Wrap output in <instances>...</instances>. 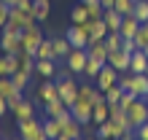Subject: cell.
<instances>
[{
    "instance_id": "1",
    "label": "cell",
    "mask_w": 148,
    "mask_h": 140,
    "mask_svg": "<svg viewBox=\"0 0 148 140\" xmlns=\"http://www.w3.org/2000/svg\"><path fill=\"white\" fill-rule=\"evenodd\" d=\"M119 86L124 92H132V94L145 100V94H148V73H132L127 78H119Z\"/></svg>"
},
{
    "instance_id": "2",
    "label": "cell",
    "mask_w": 148,
    "mask_h": 140,
    "mask_svg": "<svg viewBox=\"0 0 148 140\" xmlns=\"http://www.w3.org/2000/svg\"><path fill=\"white\" fill-rule=\"evenodd\" d=\"M0 51H3V54H19V51H22V32H16L11 27H3V35H0Z\"/></svg>"
},
{
    "instance_id": "3",
    "label": "cell",
    "mask_w": 148,
    "mask_h": 140,
    "mask_svg": "<svg viewBox=\"0 0 148 140\" xmlns=\"http://www.w3.org/2000/svg\"><path fill=\"white\" fill-rule=\"evenodd\" d=\"M19 135H22L24 140H49V137H46V132H43V124H40L35 116L19 121Z\"/></svg>"
},
{
    "instance_id": "4",
    "label": "cell",
    "mask_w": 148,
    "mask_h": 140,
    "mask_svg": "<svg viewBox=\"0 0 148 140\" xmlns=\"http://www.w3.org/2000/svg\"><path fill=\"white\" fill-rule=\"evenodd\" d=\"M30 24H35V16H30L24 8H11V14H8V24L5 27H11V30H16V32H22V30H27Z\"/></svg>"
},
{
    "instance_id": "5",
    "label": "cell",
    "mask_w": 148,
    "mask_h": 140,
    "mask_svg": "<svg viewBox=\"0 0 148 140\" xmlns=\"http://www.w3.org/2000/svg\"><path fill=\"white\" fill-rule=\"evenodd\" d=\"M127 116H129V124L137 129L140 124H145V121H148V102H145L143 97H137V100L127 108Z\"/></svg>"
},
{
    "instance_id": "6",
    "label": "cell",
    "mask_w": 148,
    "mask_h": 140,
    "mask_svg": "<svg viewBox=\"0 0 148 140\" xmlns=\"http://www.w3.org/2000/svg\"><path fill=\"white\" fill-rule=\"evenodd\" d=\"M40 40H43V32H40L38 24H30L27 30H22V49H24V51L35 54L38 46H40Z\"/></svg>"
},
{
    "instance_id": "7",
    "label": "cell",
    "mask_w": 148,
    "mask_h": 140,
    "mask_svg": "<svg viewBox=\"0 0 148 140\" xmlns=\"http://www.w3.org/2000/svg\"><path fill=\"white\" fill-rule=\"evenodd\" d=\"M119 75H121V73H119L116 67L105 65V67H102L100 73H97V78H94V86H97L100 92H108L110 86H116V84H119Z\"/></svg>"
},
{
    "instance_id": "8",
    "label": "cell",
    "mask_w": 148,
    "mask_h": 140,
    "mask_svg": "<svg viewBox=\"0 0 148 140\" xmlns=\"http://www.w3.org/2000/svg\"><path fill=\"white\" fill-rule=\"evenodd\" d=\"M86 62H89V51H86V49H70V54L65 57V65L70 67L75 75L86 70Z\"/></svg>"
},
{
    "instance_id": "9",
    "label": "cell",
    "mask_w": 148,
    "mask_h": 140,
    "mask_svg": "<svg viewBox=\"0 0 148 140\" xmlns=\"http://www.w3.org/2000/svg\"><path fill=\"white\" fill-rule=\"evenodd\" d=\"M57 81V78H54ZM57 86H59V97H62V102L70 108V105L78 100V84H75V78L70 75V78H62V81H57Z\"/></svg>"
},
{
    "instance_id": "10",
    "label": "cell",
    "mask_w": 148,
    "mask_h": 140,
    "mask_svg": "<svg viewBox=\"0 0 148 140\" xmlns=\"http://www.w3.org/2000/svg\"><path fill=\"white\" fill-rule=\"evenodd\" d=\"M92 108H94L92 102H86V100L78 97V100L70 105V113L75 116V121H78L81 127H86V124H92Z\"/></svg>"
},
{
    "instance_id": "11",
    "label": "cell",
    "mask_w": 148,
    "mask_h": 140,
    "mask_svg": "<svg viewBox=\"0 0 148 140\" xmlns=\"http://www.w3.org/2000/svg\"><path fill=\"white\" fill-rule=\"evenodd\" d=\"M81 27L89 32V43H94V40H105V35L110 32L108 24H105V19H89V22H84Z\"/></svg>"
},
{
    "instance_id": "12",
    "label": "cell",
    "mask_w": 148,
    "mask_h": 140,
    "mask_svg": "<svg viewBox=\"0 0 148 140\" xmlns=\"http://www.w3.org/2000/svg\"><path fill=\"white\" fill-rule=\"evenodd\" d=\"M65 38L70 40L73 49H86V46H89V32H86L81 24H70L67 32H65Z\"/></svg>"
},
{
    "instance_id": "13",
    "label": "cell",
    "mask_w": 148,
    "mask_h": 140,
    "mask_svg": "<svg viewBox=\"0 0 148 140\" xmlns=\"http://www.w3.org/2000/svg\"><path fill=\"white\" fill-rule=\"evenodd\" d=\"M129 62H132V54L124 49H116V51H108V65L116 67L119 73H127L129 70Z\"/></svg>"
},
{
    "instance_id": "14",
    "label": "cell",
    "mask_w": 148,
    "mask_h": 140,
    "mask_svg": "<svg viewBox=\"0 0 148 140\" xmlns=\"http://www.w3.org/2000/svg\"><path fill=\"white\" fill-rule=\"evenodd\" d=\"M121 132H124V129H121L113 119H108V121H102V124H97V137H100V140H119Z\"/></svg>"
},
{
    "instance_id": "15",
    "label": "cell",
    "mask_w": 148,
    "mask_h": 140,
    "mask_svg": "<svg viewBox=\"0 0 148 140\" xmlns=\"http://www.w3.org/2000/svg\"><path fill=\"white\" fill-rule=\"evenodd\" d=\"M137 30H140V19H137L135 14H129V16H124V19H121V27H119L121 38H135Z\"/></svg>"
},
{
    "instance_id": "16",
    "label": "cell",
    "mask_w": 148,
    "mask_h": 140,
    "mask_svg": "<svg viewBox=\"0 0 148 140\" xmlns=\"http://www.w3.org/2000/svg\"><path fill=\"white\" fill-rule=\"evenodd\" d=\"M38 97H40V102H49V100H57V97H59V86H57L54 78H46V81L40 84Z\"/></svg>"
},
{
    "instance_id": "17",
    "label": "cell",
    "mask_w": 148,
    "mask_h": 140,
    "mask_svg": "<svg viewBox=\"0 0 148 140\" xmlns=\"http://www.w3.org/2000/svg\"><path fill=\"white\" fill-rule=\"evenodd\" d=\"M148 70V54L145 49L132 51V62H129V73H145Z\"/></svg>"
},
{
    "instance_id": "18",
    "label": "cell",
    "mask_w": 148,
    "mask_h": 140,
    "mask_svg": "<svg viewBox=\"0 0 148 140\" xmlns=\"http://www.w3.org/2000/svg\"><path fill=\"white\" fill-rule=\"evenodd\" d=\"M19 70V59L16 54H0V75H11Z\"/></svg>"
},
{
    "instance_id": "19",
    "label": "cell",
    "mask_w": 148,
    "mask_h": 140,
    "mask_svg": "<svg viewBox=\"0 0 148 140\" xmlns=\"http://www.w3.org/2000/svg\"><path fill=\"white\" fill-rule=\"evenodd\" d=\"M35 73H40L43 78H57V59H38Z\"/></svg>"
},
{
    "instance_id": "20",
    "label": "cell",
    "mask_w": 148,
    "mask_h": 140,
    "mask_svg": "<svg viewBox=\"0 0 148 140\" xmlns=\"http://www.w3.org/2000/svg\"><path fill=\"white\" fill-rule=\"evenodd\" d=\"M16 59H19V70H24V73H35V62H38V57L35 54H30V51H19L16 54Z\"/></svg>"
},
{
    "instance_id": "21",
    "label": "cell",
    "mask_w": 148,
    "mask_h": 140,
    "mask_svg": "<svg viewBox=\"0 0 148 140\" xmlns=\"http://www.w3.org/2000/svg\"><path fill=\"white\" fill-rule=\"evenodd\" d=\"M110 119V105L108 102H97L92 108V124L97 127V124H102V121H108Z\"/></svg>"
},
{
    "instance_id": "22",
    "label": "cell",
    "mask_w": 148,
    "mask_h": 140,
    "mask_svg": "<svg viewBox=\"0 0 148 140\" xmlns=\"http://www.w3.org/2000/svg\"><path fill=\"white\" fill-rule=\"evenodd\" d=\"M11 110H14V116L19 119V121H24V119H32V116H35V108H32V102H30V100H22V102H16Z\"/></svg>"
},
{
    "instance_id": "23",
    "label": "cell",
    "mask_w": 148,
    "mask_h": 140,
    "mask_svg": "<svg viewBox=\"0 0 148 140\" xmlns=\"http://www.w3.org/2000/svg\"><path fill=\"white\" fill-rule=\"evenodd\" d=\"M51 40H54V59H57V62H65V57L67 54H70V40H67V38H51Z\"/></svg>"
},
{
    "instance_id": "24",
    "label": "cell",
    "mask_w": 148,
    "mask_h": 140,
    "mask_svg": "<svg viewBox=\"0 0 148 140\" xmlns=\"http://www.w3.org/2000/svg\"><path fill=\"white\" fill-rule=\"evenodd\" d=\"M86 51H89V57L108 62V51H110V49L105 46V40H94V43H89V46H86Z\"/></svg>"
},
{
    "instance_id": "25",
    "label": "cell",
    "mask_w": 148,
    "mask_h": 140,
    "mask_svg": "<svg viewBox=\"0 0 148 140\" xmlns=\"http://www.w3.org/2000/svg\"><path fill=\"white\" fill-rule=\"evenodd\" d=\"M43 132H46V137H49V140H57L59 135H62V124H59L57 119L46 116V121H43Z\"/></svg>"
},
{
    "instance_id": "26",
    "label": "cell",
    "mask_w": 148,
    "mask_h": 140,
    "mask_svg": "<svg viewBox=\"0 0 148 140\" xmlns=\"http://www.w3.org/2000/svg\"><path fill=\"white\" fill-rule=\"evenodd\" d=\"M102 19H105V24H108V30L110 32H119V27H121V19H124V16H121L116 8H108L105 14H102Z\"/></svg>"
},
{
    "instance_id": "27",
    "label": "cell",
    "mask_w": 148,
    "mask_h": 140,
    "mask_svg": "<svg viewBox=\"0 0 148 140\" xmlns=\"http://www.w3.org/2000/svg\"><path fill=\"white\" fill-rule=\"evenodd\" d=\"M43 108H46V116L57 119L62 110H67V105L62 102V97H57V100H49V102H43Z\"/></svg>"
},
{
    "instance_id": "28",
    "label": "cell",
    "mask_w": 148,
    "mask_h": 140,
    "mask_svg": "<svg viewBox=\"0 0 148 140\" xmlns=\"http://www.w3.org/2000/svg\"><path fill=\"white\" fill-rule=\"evenodd\" d=\"M108 62H102V59H94V57H89V62H86V70H84V75L89 78V81H94V78H97V73L102 67H105Z\"/></svg>"
},
{
    "instance_id": "29",
    "label": "cell",
    "mask_w": 148,
    "mask_h": 140,
    "mask_svg": "<svg viewBox=\"0 0 148 140\" xmlns=\"http://www.w3.org/2000/svg\"><path fill=\"white\" fill-rule=\"evenodd\" d=\"M51 0H35V22H46L51 16Z\"/></svg>"
},
{
    "instance_id": "30",
    "label": "cell",
    "mask_w": 148,
    "mask_h": 140,
    "mask_svg": "<svg viewBox=\"0 0 148 140\" xmlns=\"http://www.w3.org/2000/svg\"><path fill=\"white\" fill-rule=\"evenodd\" d=\"M35 57L38 59H54V40H46V38H43L40 46H38V51H35Z\"/></svg>"
},
{
    "instance_id": "31",
    "label": "cell",
    "mask_w": 148,
    "mask_h": 140,
    "mask_svg": "<svg viewBox=\"0 0 148 140\" xmlns=\"http://www.w3.org/2000/svg\"><path fill=\"white\" fill-rule=\"evenodd\" d=\"M70 19H73V24H84V22H89V14H86V5H84V3H78L73 11H70Z\"/></svg>"
},
{
    "instance_id": "32",
    "label": "cell",
    "mask_w": 148,
    "mask_h": 140,
    "mask_svg": "<svg viewBox=\"0 0 148 140\" xmlns=\"http://www.w3.org/2000/svg\"><path fill=\"white\" fill-rule=\"evenodd\" d=\"M30 75H32V73H24V70H16V73H11V81H14V86H16V89H22V92H24V86L30 84Z\"/></svg>"
},
{
    "instance_id": "33",
    "label": "cell",
    "mask_w": 148,
    "mask_h": 140,
    "mask_svg": "<svg viewBox=\"0 0 148 140\" xmlns=\"http://www.w3.org/2000/svg\"><path fill=\"white\" fill-rule=\"evenodd\" d=\"M121 97H124V89H121L119 84H116V86H110V89L105 92V102H108V105H119Z\"/></svg>"
},
{
    "instance_id": "34",
    "label": "cell",
    "mask_w": 148,
    "mask_h": 140,
    "mask_svg": "<svg viewBox=\"0 0 148 140\" xmlns=\"http://www.w3.org/2000/svg\"><path fill=\"white\" fill-rule=\"evenodd\" d=\"M132 14L140 19V24L148 22V0H135V11H132Z\"/></svg>"
},
{
    "instance_id": "35",
    "label": "cell",
    "mask_w": 148,
    "mask_h": 140,
    "mask_svg": "<svg viewBox=\"0 0 148 140\" xmlns=\"http://www.w3.org/2000/svg\"><path fill=\"white\" fill-rule=\"evenodd\" d=\"M121 40H124V38H121V32H108V35H105V46H108L110 51L121 49Z\"/></svg>"
},
{
    "instance_id": "36",
    "label": "cell",
    "mask_w": 148,
    "mask_h": 140,
    "mask_svg": "<svg viewBox=\"0 0 148 140\" xmlns=\"http://www.w3.org/2000/svg\"><path fill=\"white\" fill-rule=\"evenodd\" d=\"M86 5V14H89V19H102V14H105V8L100 3H84Z\"/></svg>"
},
{
    "instance_id": "37",
    "label": "cell",
    "mask_w": 148,
    "mask_h": 140,
    "mask_svg": "<svg viewBox=\"0 0 148 140\" xmlns=\"http://www.w3.org/2000/svg\"><path fill=\"white\" fill-rule=\"evenodd\" d=\"M135 43H137V49H148V30L140 24V30H137L135 35Z\"/></svg>"
},
{
    "instance_id": "38",
    "label": "cell",
    "mask_w": 148,
    "mask_h": 140,
    "mask_svg": "<svg viewBox=\"0 0 148 140\" xmlns=\"http://www.w3.org/2000/svg\"><path fill=\"white\" fill-rule=\"evenodd\" d=\"M8 14H11V8H8L3 0H0V30H3L5 24H8Z\"/></svg>"
},
{
    "instance_id": "39",
    "label": "cell",
    "mask_w": 148,
    "mask_h": 140,
    "mask_svg": "<svg viewBox=\"0 0 148 140\" xmlns=\"http://www.w3.org/2000/svg\"><path fill=\"white\" fill-rule=\"evenodd\" d=\"M135 100H137V94H132V92H124V97H121V100H119V105H121V108H124V110H127V108H129V105H132Z\"/></svg>"
},
{
    "instance_id": "40",
    "label": "cell",
    "mask_w": 148,
    "mask_h": 140,
    "mask_svg": "<svg viewBox=\"0 0 148 140\" xmlns=\"http://www.w3.org/2000/svg\"><path fill=\"white\" fill-rule=\"evenodd\" d=\"M135 132H137V140H148V121H145V124H140Z\"/></svg>"
},
{
    "instance_id": "41",
    "label": "cell",
    "mask_w": 148,
    "mask_h": 140,
    "mask_svg": "<svg viewBox=\"0 0 148 140\" xmlns=\"http://www.w3.org/2000/svg\"><path fill=\"white\" fill-rule=\"evenodd\" d=\"M119 140H137V132H135V129H124Z\"/></svg>"
},
{
    "instance_id": "42",
    "label": "cell",
    "mask_w": 148,
    "mask_h": 140,
    "mask_svg": "<svg viewBox=\"0 0 148 140\" xmlns=\"http://www.w3.org/2000/svg\"><path fill=\"white\" fill-rule=\"evenodd\" d=\"M8 108H11V105H8V100L3 97V94H0V116H3V113H5Z\"/></svg>"
},
{
    "instance_id": "43",
    "label": "cell",
    "mask_w": 148,
    "mask_h": 140,
    "mask_svg": "<svg viewBox=\"0 0 148 140\" xmlns=\"http://www.w3.org/2000/svg\"><path fill=\"white\" fill-rule=\"evenodd\" d=\"M100 5L108 11V8H116V0H100Z\"/></svg>"
},
{
    "instance_id": "44",
    "label": "cell",
    "mask_w": 148,
    "mask_h": 140,
    "mask_svg": "<svg viewBox=\"0 0 148 140\" xmlns=\"http://www.w3.org/2000/svg\"><path fill=\"white\" fill-rule=\"evenodd\" d=\"M3 3H5L8 8H16V5H19V3H22V0H3Z\"/></svg>"
},
{
    "instance_id": "45",
    "label": "cell",
    "mask_w": 148,
    "mask_h": 140,
    "mask_svg": "<svg viewBox=\"0 0 148 140\" xmlns=\"http://www.w3.org/2000/svg\"><path fill=\"white\" fill-rule=\"evenodd\" d=\"M81 3H100V0H81Z\"/></svg>"
},
{
    "instance_id": "46",
    "label": "cell",
    "mask_w": 148,
    "mask_h": 140,
    "mask_svg": "<svg viewBox=\"0 0 148 140\" xmlns=\"http://www.w3.org/2000/svg\"><path fill=\"white\" fill-rule=\"evenodd\" d=\"M14 140H24V137H22V135H19V137H14Z\"/></svg>"
},
{
    "instance_id": "47",
    "label": "cell",
    "mask_w": 148,
    "mask_h": 140,
    "mask_svg": "<svg viewBox=\"0 0 148 140\" xmlns=\"http://www.w3.org/2000/svg\"><path fill=\"white\" fill-rule=\"evenodd\" d=\"M0 135H3V127H0Z\"/></svg>"
},
{
    "instance_id": "48",
    "label": "cell",
    "mask_w": 148,
    "mask_h": 140,
    "mask_svg": "<svg viewBox=\"0 0 148 140\" xmlns=\"http://www.w3.org/2000/svg\"><path fill=\"white\" fill-rule=\"evenodd\" d=\"M75 140H84V137H75Z\"/></svg>"
},
{
    "instance_id": "49",
    "label": "cell",
    "mask_w": 148,
    "mask_h": 140,
    "mask_svg": "<svg viewBox=\"0 0 148 140\" xmlns=\"http://www.w3.org/2000/svg\"><path fill=\"white\" fill-rule=\"evenodd\" d=\"M86 140H94V137H86Z\"/></svg>"
},
{
    "instance_id": "50",
    "label": "cell",
    "mask_w": 148,
    "mask_h": 140,
    "mask_svg": "<svg viewBox=\"0 0 148 140\" xmlns=\"http://www.w3.org/2000/svg\"><path fill=\"white\" fill-rule=\"evenodd\" d=\"M145 102H148V94H145Z\"/></svg>"
},
{
    "instance_id": "51",
    "label": "cell",
    "mask_w": 148,
    "mask_h": 140,
    "mask_svg": "<svg viewBox=\"0 0 148 140\" xmlns=\"http://www.w3.org/2000/svg\"><path fill=\"white\" fill-rule=\"evenodd\" d=\"M145 54H148V49H145Z\"/></svg>"
},
{
    "instance_id": "52",
    "label": "cell",
    "mask_w": 148,
    "mask_h": 140,
    "mask_svg": "<svg viewBox=\"0 0 148 140\" xmlns=\"http://www.w3.org/2000/svg\"><path fill=\"white\" fill-rule=\"evenodd\" d=\"M0 140H3V137H0Z\"/></svg>"
},
{
    "instance_id": "53",
    "label": "cell",
    "mask_w": 148,
    "mask_h": 140,
    "mask_svg": "<svg viewBox=\"0 0 148 140\" xmlns=\"http://www.w3.org/2000/svg\"><path fill=\"white\" fill-rule=\"evenodd\" d=\"M145 73H148V70H145Z\"/></svg>"
}]
</instances>
